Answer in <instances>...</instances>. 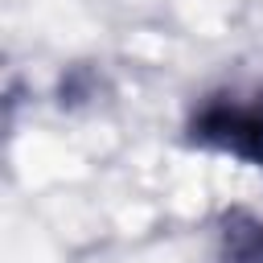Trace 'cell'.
Listing matches in <instances>:
<instances>
[{
    "mask_svg": "<svg viewBox=\"0 0 263 263\" xmlns=\"http://www.w3.org/2000/svg\"><path fill=\"white\" fill-rule=\"evenodd\" d=\"M185 144L263 173V86H226L193 103Z\"/></svg>",
    "mask_w": 263,
    "mask_h": 263,
    "instance_id": "cell-1",
    "label": "cell"
},
{
    "mask_svg": "<svg viewBox=\"0 0 263 263\" xmlns=\"http://www.w3.org/2000/svg\"><path fill=\"white\" fill-rule=\"evenodd\" d=\"M218 263H263V218L259 214H247V210L222 214Z\"/></svg>",
    "mask_w": 263,
    "mask_h": 263,
    "instance_id": "cell-2",
    "label": "cell"
}]
</instances>
